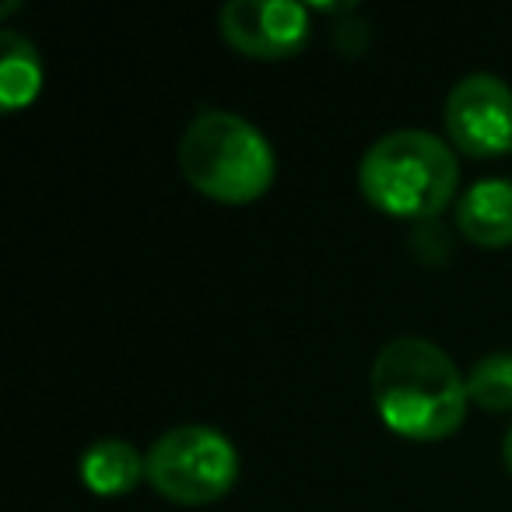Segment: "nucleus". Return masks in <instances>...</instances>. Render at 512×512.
I'll list each match as a JSON object with an SVG mask.
<instances>
[{
    "label": "nucleus",
    "instance_id": "f257e3e1",
    "mask_svg": "<svg viewBox=\"0 0 512 512\" xmlns=\"http://www.w3.org/2000/svg\"><path fill=\"white\" fill-rule=\"evenodd\" d=\"M369 386L383 425L400 439H449L467 418V376L425 337H397L386 344L372 362Z\"/></svg>",
    "mask_w": 512,
    "mask_h": 512
},
{
    "label": "nucleus",
    "instance_id": "f03ea898",
    "mask_svg": "<svg viewBox=\"0 0 512 512\" xmlns=\"http://www.w3.org/2000/svg\"><path fill=\"white\" fill-rule=\"evenodd\" d=\"M460 165L449 144L425 130H393L365 151L358 190L376 211L400 221H432L449 207Z\"/></svg>",
    "mask_w": 512,
    "mask_h": 512
},
{
    "label": "nucleus",
    "instance_id": "7ed1b4c3",
    "mask_svg": "<svg viewBox=\"0 0 512 512\" xmlns=\"http://www.w3.org/2000/svg\"><path fill=\"white\" fill-rule=\"evenodd\" d=\"M186 183L214 204H253L274 186L278 162L267 137L249 120L225 109H207L179 141Z\"/></svg>",
    "mask_w": 512,
    "mask_h": 512
},
{
    "label": "nucleus",
    "instance_id": "20e7f679",
    "mask_svg": "<svg viewBox=\"0 0 512 512\" xmlns=\"http://www.w3.org/2000/svg\"><path fill=\"white\" fill-rule=\"evenodd\" d=\"M239 481L232 439L207 425H179L148 449V484L176 505H211Z\"/></svg>",
    "mask_w": 512,
    "mask_h": 512
},
{
    "label": "nucleus",
    "instance_id": "39448f33",
    "mask_svg": "<svg viewBox=\"0 0 512 512\" xmlns=\"http://www.w3.org/2000/svg\"><path fill=\"white\" fill-rule=\"evenodd\" d=\"M446 134L470 158L512 151V88L495 74H467L446 99Z\"/></svg>",
    "mask_w": 512,
    "mask_h": 512
},
{
    "label": "nucleus",
    "instance_id": "423d86ee",
    "mask_svg": "<svg viewBox=\"0 0 512 512\" xmlns=\"http://www.w3.org/2000/svg\"><path fill=\"white\" fill-rule=\"evenodd\" d=\"M221 39L253 60H288L313 36L309 11L292 0H232L218 11Z\"/></svg>",
    "mask_w": 512,
    "mask_h": 512
},
{
    "label": "nucleus",
    "instance_id": "0eeeda50",
    "mask_svg": "<svg viewBox=\"0 0 512 512\" xmlns=\"http://www.w3.org/2000/svg\"><path fill=\"white\" fill-rule=\"evenodd\" d=\"M456 228L463 239L484 249L512 246V183L509 179H481L456 204Z\"/></svg>",
    "mask_w": 512,
    "mask_h": 512
},
{
    "label": "nucleus",
    "instance_id": "6e6552de",
    "mask_svg": "<svg viewBox=\"0 0 512 512\" xmlns=\"http://www.w3.org/2000/svg\"><path fill=\"white\" fill-rule=\"evenodd\" d=\"M78 470L85 488H92L102 498H113L127 495L141 481H148V456H141L123 439H102L85 449Z\"/></svg>",
    "mask_w": 512,
    "mask_h": 512
},
{
    "label": "nucleus",
    "instance_id": "1a4fd4ad",
    "mask_svg": "<svg viewBox=\"0 0 512 512\" xmlns=\"http://www.w3.org/2000/svg\"><path fill=\"white\" fill-rule=\"evenodd\" d=\"M43 88V60L39 50L18 32H0V106L4 113L32 106Z\"/></svg>",
    "mask_w": 512,
    "mask_h": 512
},
{
    "label": "nucleus",
    "instance_id": "9d476101",
    "mask_svg": "<svg viewBox=\"0 0 512 512\" xmlns=\"http://www.w3.org/2000/svg\"><path fill=\"white\" fill-rule=\"evenodd\" d=\"M467 397L484 411H512V351L484 355L467 372Z\"/></svg>",
    "mask_w": 512,
    "mask_h": 512
},
{
    "label": "nucleus",
    "instance_id": "9b49d317",
    "mask_svg": "<svg viewBox=\"0 0 512 512\" xmlns=\"http://www.w3.org/2000/svg\"><path fill=\"white\" fill-rule=\"evenodd\" d=\"M502 456H505V467L512 470V425H509V432H505V442H502Z\"/></svg>",
    "mask_w": 512,
    "mask_h": 512
}]
</instances>
